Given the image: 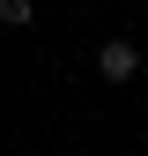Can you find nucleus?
<instances>
[{
    "label": "nucleus",
    "mask_w": 148,
    "mask_h": 156,
    "mask_svg": "<svg viewBox=\"0 0 148 156\" xmlns=\"http://www.w3.org/2000/svg\"><path fill=\"white\" fill-rule=\"evenodd\" d=\"M96 74H104V82H133V74H141V45H133V37H104V45H96Z\"/></svg>",
    "instance_id": "nucleus-1"
},
{
    "label": "nucleus",
    "mask_w": 148,
    "mask_h": 156,
    "mask_svg": "<svg viewBox=\"0 0 148 156\" xmlns=\"http://www.w3.org/2000/svg\"><path fill=\"white\" fill-rule=\"evenodd\" d=\"M0 30H30V0H0Z\"/></svg>",
    "instance_id": "nucleus-2"
}]
</instances>
